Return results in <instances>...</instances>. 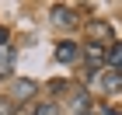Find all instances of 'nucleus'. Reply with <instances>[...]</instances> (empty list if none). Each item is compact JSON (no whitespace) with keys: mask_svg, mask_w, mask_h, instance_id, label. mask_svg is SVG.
Returning a JSON list of instances; mask_svg holds the SVG:
<instances>
[{"mask_svg":"<svg viewBox=\"0 0 122 115\" xmlns=\"http://www.w3.org/2000/svg\"><path fill=\"white\" fill-rule=\"evenodd\" d=\"M14 101H10V98H0V115H14Z\"/></svg>","mask_w":122,"mask_h":115,"instance_id":"10","label":"nucleus"},{"mask_svg":"<svg viewBox=\"0 0 122 115\" xmlns=\"http://www.w3.org/2000/svg\"><path fill=\"white\" fill-rule=\"evenodd\" d=\"M14 115H38V105H35V101H28V105H18V108H14Z\"/></svg>","mask_w":122,"mask_h":115,"instance_id":"9","label":"nucleus"},{"mask_svg":"<svg viewBox=\"0 0 122 115\" xmlns=\"http://www.w3.org/2000/svg\"><path fill=\"white\" fill-rule=\"evenodd\" d=\"M84 38L87 42H94V45H115V28L112 21H87L84 25Z\"/></svg>","mask_w":122,"mask_h":115,"instance_id":"1","label":"nucleus"},{"mask_svg":"<svg viewBox=\"0 0 122 115\" xmlns=\"http://www.w3.org/2000/svg\"><path fill=\"white\" fill-rule=\"evenodd\" d=\"M10 70H14V49L4 45L0 49V77H10Z\"/></svg>","mask_w":122,"mask_h":115,"instance_id":"6","label":"nucleus"},{"mask_svg":"<svg viewBox=\"0 0 122 115\" xmlns=\"http://www.w3.org/2000/svg\"><path fill=\"white\" fill-rule=\"evenodd\" d=\"M108 63H112L115 73H122V42H115V45L108 49Z\"/></svg>","mask_w":122,"mask_h":115,"instance_id":"8","label":"nucleus"},{"mask_svg":"<svg viewBox=\"0 0 122 115\" xmlns=\"http://www.w3.org/2000/svg\"><path fill=\"white\" fill-rule=\"evenodd\" d=\"M101 87L105 91H108V94H112V91H122V73H101Z\"/></svg>","mask_w":122,"mask_h":115,"instance_id":"7","label":"nucleus"},{"mask_svg":"<svg viewBox=\"0 0 122 115\" xmlns=\"http://www.w3.org/2000/svg\"><path fill=\"white\" fill-rule=\"evenodd\" d=\"M84 59L91 63L94 70H101L105 63H108V49H105V45H94V42H84Z\"/></svg>","mask_w":122,"mask_h":115,"instance_id":"4","label":"nucleus"},{"mask_svg":"<svg viewBox=\"0 0 122 115\" xmlns=\"http://www.w3.org/2000/svg\"><path fill=\"white\" fill-rule=\"evenodd\" d=\"M87 105H91V101H87V94H80V98H77V101H73V108H77V112H80V108H84V112H87Z\"/></svg>","mask_w":122,"mask_h":115,"instance_id":"11","label":"nucleus"},{"mask_svg":"<svg viewBox=\"0 0 122 115\" xmlns=\"http://www.w3.org/2000/svg\"><path fill=\"white\" fill-rule=\"evenodd\" d=\"M35 91H38V84L35 80H14V87H10V101L14 105H28V101H35Z\"/></svg>","mask_w":122,"mask_h":115,"instance_id":"2","label":"nucleus"},{"mask_svg":"<svg viewBox=\"0 0 122 115\" xmlns=\"http://www.w3.org/2000/svg\"><path fill=\"white\" fill-rule=\"evenodd\" d=\"M7 38H10V31H7V28H4V25H0V49L7 45Z\"/></svg>","mask_w":122,"mask_h":115,"instance_id":"12","label":"nucleus"},{"mask_svg":"<svg viewBox=\"0 0 122 115\" xmlns=\"http://www.w3.org/2000/svg\"><path fill=\"white\" fill-rule=\"evenodd\" d=\"M49 18H52V25H59V28H77V25H80V18L73 14V7H66V4H52V7H49Z\"/></svg>","mask_w":122,"mask_h":115,"instance_id":"3","label":"nucleus"},{"mask_svg":"<svg viewBox=\"0 0 122 115\" xmlns=\"http://www.w3.org/2000/svg\"><path fill=\"white\" fill-rule=\"evenodd\" d=\"M77 56H80V45H77V42H59L56 45V59L59 63H73Z\"/></svg>","mask_w":122,"mask_h":115,"instance_id":"5","label":"nucleus"},{"mask_svg":"<svg viewBox=\"0 0 122 115\" xmlns=\"http://www.w3.org/2000/svg\"><path fill=\"white\" fill-rule=\"evenodd\" d=\"M84 115H91V112H84Z\"/></svg>","mask_w":122,"mask_h":115,"instance_id":"13","label":"nucleus"}]
</instances>
